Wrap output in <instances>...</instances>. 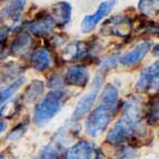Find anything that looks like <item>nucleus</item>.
Wrapping results in <instances>:
<instances>
[{
	"label": "nucleus",
	"instance_id": "1",
	"mask_svg": "<svg viewBox=\"0 0 159 159\" xmlns=\"http://www.w3.org/2000/svg\"><path fill=\"white\" fill-rule=\"evenodd\" d=\"M66 99L64 90H52L36 106L34 121L38 127H43L60 111Z\"/></svg>",
	"mask_w": 159,
	"mask_h": 159
},
{
	"label": "nucleus",
	"instance_id": "2",
	"mask_svg": "<svg viewBox=\"0 0 159 159\" xmlns=\"http://www.w3.org/2000/svg\"><path fill=\"white\" fill-rule=\"evenodd\" d=\"M145 128H136L120 118L115 126L107 134L106 141L110 145H122L126 143H133L139 136H143Z\"/></svg>",
	"mask_w": 159,
	"mask_h": 159
},
{
	"label": "nucleus",
	"instance_id": "3",
	"mask_svg": "<svg viewBox=\"0 0 159 159\" xmlns=\"http://www.w3.org/2000/svg\"><path fill=\"white\" fill-rule=\"evenodd\" d=\"M112 115L114 112L108 107L100 103L87 118L86 130L88 135H90L91 137H96L103 133L111 119Z\"/></svg>",
	"mask_w": 159,
	"mask_h": 159
},
{
	"label": "nucleus",
	"instance_id": "4",
	"mask_svg": "<svg viewBox=\"0 0 159 159\" xmlns=\"http://www.w3.org/2000/svg\"><path fill=\"white\" fill-rule=\"evenodd\" d=\"M101 85H102V77L100 75H97L90 87V90L78 101L77 106H76V108L74 110V114H72V121H77V120L81 119L82 117H85L88 114V111L91 109L96 99H97V96H98Z\"/></svg>",
	"mask_w": 159,
	"mask_h": 159
},
{
	"label": "nucleus",
	"instance_id": "5",
	"mask_svg": "<svg viewBox=\"0 0 159 159\" xmlns=\"http://www.w3.org/2000/svg\"><path fill=\"white\" fill-rule=\"evenodd\" d=\"M159 85V61L146 67L136 84V90L146 91Z\"/></svg>",
	"mask_w": 159,
	"mask_h": 159
},
{
	"label": "nucleus",
	"instance_id": "6",
	"mask_svg": "<svg viewBox=\"0 0 159 159\" xmlns=\"http://www.w3.org/2000/svg\"><path fill=\"white\" fill-rule=\"evenodd\" d=\"M122 119L126 120L128 124L136 128H143L141 120H143V112L141 106L136 100H127L122 108Z\"/></svg>",
	"mask_w": 159,
	"mask_h": 159
},
{
	"label": "nucleus",
	"instance_id": "7",
	"mask_svg": "<svg viewBox=\"0 0 159 159\" xmlns=\"http://www.w3.org/2000/svg\"><path fill=\"white\" fill-rule=\"evenodd\" d=\"M98 150L93 143L81 141L69 149L67 159H98Z\"/></svg>",
	"mask_w": 159,
	"mask_h": 159
},
{
	"label": "nucleus",
	"instance_id": "8",
	"mask_svg": "<svg viewBox=\"0 0 159 159\" xmlns=\"http://www.w3.org/2000/svg\"><path fill=\"white\" fill-rule=\"evenodd\" d=\"M112 6H114V1H111V2L106 1V2L101 3V5L98 7V9H97V11H96L93 15L87 16L85 19H84V21H82V24H81L82 31L84 32L91 31V30L96 27V25L98 24L106 15H108V13L110 12Z\"/></svg>",
	"mask_w": 159,
	"mask_h": 159
},
{
	"label": "nucleus",
	"instance_id": "9",
	"mask_svg": "<svg viewBox=\"0 0 159 159\" xmlns=\"http://www.w3.org/2000/svg\"><path fill=\"white\" fill-rule=\"evenodd\" d=\"M151 43L148 40L141 41L140 43H138L134 49L130 51L126 52L121 58V64L126 65V66H130V65H136L138 64L143 57L146 56V53L150 50Z\"/></svg>",
	"mask_w": 159,
	"mask_h": 159
},
{
	"label": "nucleus",
	"instance_id": "10",
	"mask_svg": "<svg viewBox=\"0 0 159 159\" xmlns=\"http://www.w3.org/2000/svg\"><path fill=\"white\" fill-rule=\"evenodd\" d=\"M89 79L88 68L85 66H74L69 69L67 74V80L69 84L78 87H84L87 85Z\"/></svg>",
	"mask_w": 159,
	"mask_h": 159
},
{
	"label": "nucleus",
	"instance_id": "11",
	"mask_svg": "<svg viewBox=\"0 0 159 159\" xmlns=\"http://www.w3.org/2000/svg\"><path fill=\"white\" fill-rule=\"evenodd\" d=\"M51 16H52V19L55 21L58 22V25L64 26L70 20L71 6L68 2H65V1L53 5L52 8H51Z\"/></svg>",
	"mask_w": 159,
	"mask_h": 159
},
{
	"label": "nucleus",
	"instance_id": "12",
	"mask_svg": "<svg viewBox=\"0 0 159 159\" xmlns=\"http://www.w3.org/2000/svg\"><path fill=\"white\" fill-rule=\"evenodd\" d=\"M52 27H53V19L43 18V19H38L36 21H32L28 26V29L34 36L43 37V36H46V34H48L52 30Z\"/></svg>",
	"mask_w": 159,
	"mask_h": 159
},
{
	"label": "nucleus",
	"instance_id": "13",
	"mask_svg": "<svg viewBox=\"0 0 159 159\" xmlns=\"http://www.w3.org/2000/svg\"><path fill=\"white\" fill-rule=\"evenodd\" d=\"M31 62L32 66L37 70L43 71V70H46V69H48L51 66L50 53L43 48H40V49H38V50H36L34 52V55L31 57Z\"/></svg>",
	"mask_w": 159,
	"mask_h": 159
},
{
	"label": "nucleus",
	"instance_id": "14",
	"mask_svg": "<svg viewBox=\"0 0 159 159\" xmlns=\"http://www.w3.org/2000/svg\"><path fill=\"white\" fill-rule=\"evenodd\" d=\"M118 97L119 96H118L117 88L114 85H111V84H108L102 90V93H101V103L108 107L115 114L117 102H118Z\"/></svg>",
	"mask_w": 159,
	"mask_h": 159
},
{
	"label": "nucleus",
	"instance_id": "15",
	"mask_svg": "<svg viewBox=\"0 0 159 159\" xmlns=\"http://www.w3.org/2000/svg\"><path fill=\"white\" fill-rule=\"evenodd\" d=\"M32 45V39L30 37H27V36H22V37H19L18 39L15 40V43L11 46V53L13 55H18V56H21V55H26L29 49L31 48Z\"/></svg>",
	"mask_w": 159,
	"mask_h": 159
},
{
	"label": "nucleus",
	"instance_id": "16",
	"mask_svg": "<svg viewBox=\"0 0 159 159\" xmlns=\"http://www.w3.org/2000/svg\"><path fill=\"white\" fill-rule=\"evenodd\" d=\"M24 81H25V78H22V77L18 78V79H17L16 81H13L10 86H8V87L5 88L3 90L0 91V106L15 95V93L22 86Z\"/></svg>",
	"mask_w": 159,
	"mask_h": 159
},
{
	"label": "nucleus",
	"instance_id": "17",
	"mask_svg": "<svg viewBox=\"0 0 159 159\" xmlns=\"http://www.w3.org/2000/svg\"><path fill=\"white\" fill-rule=\"evenodd\" d=\"M138 7L145 15H155L159 11V0H140Z\"/></svg>",
	"mask_w": 159,
	"mask_h": 159
},
{
	"label": "nucleus",
	"instance_id": "18",
	"mask_svg": "<svg viewBox=\"0 0 159 159\" xmlns=\"http://www.w3.org/2000/svg\"><path fill=\"white\" fill-rule=\"evenodd\" d=\"M25 5H26V0H11L10 5L3 10V16L6 18H8V17H16L19 12H21Z\"/></svg>",
	"mask_w": 159,
	"mask_h": 159
},
{
	"label": "nucleus",
	"instance_id": "19",
	"mask_svg": "<svg viewBox=\"0 0 159 159\" xmlns=\"http://www.w3.org/2000/svg\"><path fill=\"white\" fill-rule=\"evenodd\" d=\"M43 90V84L40 80H36L29 86L28 90L26 91V99L28 101H34L39 97Z\"/></svg>",
	"mask_w": 159,
	"mask_h": 159
},
{
	"label": "nucleus",
	"instance_id": "20",
	"mask_svg": "<svg viewBox=\"0 0 159 159\" xmlns=\"http://www.w3.org/2000/svg\"><path fill=\"white\" fill-rule=\"evenodd\" d=\"M85 52H86L85 46L81 43L68 46L64 51L65 56H68L69 59H77V58H79L81 55H84Z\"/></svg>",
	"mask_w": 159,
	"mask_h": 159
},
{
	"label": "nucleus",
	"instance_id": "21",
	"mask_svg": "<svg viewBox=\"0 0 159 159\" xmlns=\"http://www.w3.org/2000/svg\"><path fill=\"white\" fill-rule=\"evenodd\" d=\"M147 120L149 124H156L159 121V98L154 99L151 100V102H149Z\"/></svg>",
	"mask_w": 159,
	"mask_h": 159
},
{
	"label": "nucleus",
	"instance_id": "22",
	"mask_svg": "<svg viewBox=\"0 0 159 159\" xmlns=\"http://www.w3.org/2000/svg\"><path fill=\"white\" fill-rule=\"evenodd\" d=\"M17 110H18V100H12L9 103H7L3 108H1L0 116L5 117V118H11L17 112Z\"/></svg>",
	"mask_w": 159,
	"mask_h": 159
},
{
	"label": "nucleus",
	"instance_id": "23",
	"mask_svg": "<svg viewBox=\"0 0 159 159\" xmlns=\"http://www.w3.org/2000/svg\"><path fill=\"white\" fill-rule=\"evenodd\" d=\"M41 159H59V154L52 146H46L41 152Z\"/></svg>",
	"mask_w": 159,
	"mask_h": 159
},
{
	"label": "nucleus",
	"instance_id": "24",
	"mask_svg": "<svg viewBox=\"0 0 159 159\" xmlns=\"http://www.w3.org/2000/svg\"><path fill=\"white\" fill-rule=\"evenodd\" d=\"M135 156V152H134V149L130 148V147H125L122 149L121 152H119V157L118 159H130Z\"/></svg>",
	"mask_w": 159,
	"mask_h": 159
},
{
	"label": "nucleus",
	"instance_id": "25",
	"mask_svg": "<svg viewBox=\"0 0 159 159\" xmlns=\"http://www.w3.org/2000/svg\"><path fill=\"white\" fill-rule=\"evenodd\" d=\"M115 65H116V59L114 58H108L105 62H103L102 67L103 69H108V68H111V67H114Z\"/></svg>",
	"mask_w": 159,
	"mask_h": 159
},
{
	"label": "nucleus",
	"instance_id": "26",
	"mask_svg": "<svg viewBox=\"0 0 159 159\" xmlns=\"http://www.w3.org/2000/svg\"><path fill=\"white\" fill-rule=\"evenodd\" d=\"M8 32H9V30L7 29V28H0V43H2L3 40L7 38Z\"/></svg>",
	"mask_w": 159,
	"mask_h": 159
},
{
	"label": "nucleus",
	"instance_id": "27",
	"mask_svg": "<svg viewBox=\"0 0 159 159\" xmlns=\"http://www.w3.org/2000/svg\"><path fill=\"white\" fill-rule=\"evenodd\" d=\"M5 129H6V122L2 121V120H0V135L5 131Z\"/></svg>",
	"mask_w": 159,
	"mask_h": 159
},
{
	"label": "nucleus",
	"instance_id": "28",
	"mask_svg": "<svg viewBox=\"0 0 159 159\" xmlns=\"http://www.w3.org/2000/svg\"><path fill=\"white\" fill-rule=\"evenodd\" d=\"M154 55H155V56H158L159 57V45L155 46V48H154Z\"/></svg>",
	"mask_w": 159,
	"mask_h": 159
},
{
	"label": "nucleus",
	"instance_id": "29",
	"mask_svg": "<svg viewBox=\"0 0 159 159\" xmlns=\"http://www.w3.org/2000/svg\"><path fill=\"white\" fill-rule=\"evenodd\" d=\"M0 159H13L11 155H2V156H0Z\"/></svg>",
	"mask_w": 159,
	"mask_h": 159
}]
</instances>
